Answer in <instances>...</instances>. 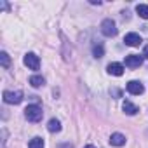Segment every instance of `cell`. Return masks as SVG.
<instances>
[{"instance_id":"cell-1","label":"cell","mask_w":148,"mask_h":148,"mask_svg":"<svg viewBox=\"0 0 148 148\" xmlns=\"http://www.w3.org/2000/svg\"><path fill=\"white\" fill-rule=\"evenodd\" d=\"M25 117L30 120V122H40L42 117H44V112L38 105H28L25 108Z\"/></svg>"},{"instance_id":"cell-2","label":"cell","mask_w":148,"mask_h":148,"mask_svg":"<svg viewBox=\"0 0 148 148\" xmlns=\"http://www.w3.org/2000/svg\"><path fill=\"white\" fill-rule=\"evenodd\" d=\"M4 101L7 105H19L23 101V92L21 91H5L4 92Z\"/></svg>"},{"instance_id":"cell-3","label":"cell","mask_w":148,"mask_h":148,"mask_svg":"<svg viewBox=\"0 0 148 148\" xmlns=\"http://www.w3.org/2000/svg\"><path fill=\"white\" fill-rule=\"evenodd\" d=\"M101 33H103L105 37H115V35H117V25H115V21L105 19V21L101 23Z\"/></svg>"},{"instance_id":"cell-4","label":"cell","mask_w":148,"mask_h":148,"mask_svg":"<svg viewBox=\"0 0 148 148\" xmlns=\"http://www.w3.org/2000/svg\"><path fill=\"white\" fill-rule=\"evenodd\" d=\"M23 63H25L30 70H38V68H40V59H38V56H37V54H33V52L25 54Z\"/></svg>"},{"instance_id":"cell-5","label":"cell","mask_w":148,"mask_h":148,"mask_svg":"<svg viewBox=\"0 0 148 148\" xmlns=\"http://www.w3.org/2000/svg\"><path fill=\"white\" fill-rule=\"evenodd\" d=\"M141 63H143V56H139V54L125 56V66L127 68H138V66H141Z\"/></svg>"},{"instance_id":"cell-6","label":"cell","mask_w":148,"mask_h":148,"mask_svg":"<svg viewBox=\"0 0 148 148\" xmlns=\"http://www.w3.org/2000/svg\"><path fill=\"white\" fill-rule=\"evenodd\" d=\"M143 91H145V87H143V84L138 82V80H131V82L127 84V92H129V94L138 96V94H141Z\"/></svg>"},{"instance_id":"cell-7","label":"cell","mask_w":148,"mask_h":148,"mask_svg":"<svg viewBox=\"0 0 148 148\" xmlns=\"http://www.w3.org/2000/svg\"><path fill=\"white\" fill-rule=\"evenodd\" d=\"M124 42H125V45H131V47H138V45L143 42V38H141L138 33H127V35H125V38H124Z\"/></svg>"},{"instance_id":"cell-8","label":"cell","mask_w":148,"mask_h":148,"mask_svg":"<svg viewBox=\"0 0 148 148\" xmlns=\"http://www.w3.org/2000/svg\"><path fill=\"white\" fill-rule=\"evenodd\" d=\"M106 70H108V73H110V75L120 77L122 73H124V64H120V63H110Z\"/></svg>"},{"instance_id":"cell-9","label":"cell","mask_w":148,"mask_h":148,"mask_svg":"<svg viewBox=\"0 0 148 148\" xmlns=\"http://www.w3.org/2000/svg\"><path fill=\"white\" fill-rule=\"evenodd\" d=\"M110 143H112L113 146H124V145H125V136L120 134V132H113V134L110 136Z\"/></svg>"},{"instance_id":"cell-10","label":"cell","mask_w":148,"mask_h":148,"mask_svg":"<svg viewBox=\"0 0 148 148\" xmlns=\"http://www.w3.org/2000/svg\"><path fill=\"white\" fill-rule=\"evenodd\" d=\"M122 108H124V112H125L127 115H136V113H138V106H136L134 103H131V101H124Z\"/></svg>"},{"instance_id":"cell-11","label":"cell","mask_w":148,"mask_h":148,"mask_svg":"<svg viewBox=\"0 0 148 148\" xmlns=\"http://www.w3.org/2000/svg\"><path fill=\"white\" fill-rule=\"evenodd\" d=\"M47 129H49V132H59L61 131V122L58 119H51L49 124H47Z\"/></svg>"},{"instance_id":"cell-12","label":"cell","mask_w":148,"mask_h":148,"mask_svg":"<svg viewBox=\"0 0 148 148\" xmlns=\"http://www.w3.org/2000/svg\"><path fill=\"white\" fill-rule=\"evenodd\" d=\"M30 84H32L33 87H42V86L45 84V79H44L42 75H32V77H30Z\"/></svg>"},{"instance_id":"cell-13","label":"cell","mask_w":148,"mask_h":148,"mask_svg":"<svg viewBox=\"0 0 148 148\" xmlns=\"http://www.w3.org/2000/svg\"><path fill=\"white\" fill-rule=\"evenodd\" d=\"M136 12L139 14V18L148 19V5H146V4H139V5H136Z\"/></svg>"},{"instance_id":"cell-14","label":"cell","mask_w":148,"mask_h":148,"mask_svg":"<svg viewBox=\"0 0 148 148\" xmlns=\"http://www.w3.org/2000/svg\"><path fill=\"white\" fill-rule=\"evenodd\" d=\"M28 148H45L44 146V139L42 138H33V139H30V143H28Z\"/></svg>"},{"instance_id":"cell-15","label":"cell","mask_w":148,"mask_h":148,"mask_svg":"<svg viewBox=\"0 0 148 148\" xmlns=\"http://www.w3.org/2000/svg\"><path fill=\"white\" fill-rule=\"evenodd\" d=\"M92 54H94V58H101V56L105 54L103 45H94V47H92Z\"/></svg>"},{"instance_id":"cell-16","label":"cell","mask_w":148,"mask_h":148,"mask_svg":"<svg viewBox=\"0 0 148 148\" xmlns=\"http://www.w3.org/2000/svg\"><path fill=\"white\" fill-rule=\"evenodd\" d=\"M0 59H2V66L7 68L11 64V59H9V54L7 52H0Z\"/></svg>"},{"instance_id":"cell-17","label":"cell","mask_w":148,"mask_h":148,"mask_svg":"<svg viewBox=\"0 0 148 148\" xmlns=\"http://www.w3.org/2000/svg\"><path fill=\"white\" fill-rule=\"evenodd\" d=\"M143 56H145V58H146V59H148V45H146V47H145V51H143Z\"/></svg>"},{"instance_id":"cell-18","label":"cell","mask_w":148,"mask_h":148,"mask_svg":"<svg viewBox=\"0 0 148 148\" xmlns=\"http://www.w3.org/2000/svg\"><path fill=\"white\" fill-rule=\"evenodd\" d=\"M86 148H96V146H94V145H87Z\"/></svg>"}]
</instances>
